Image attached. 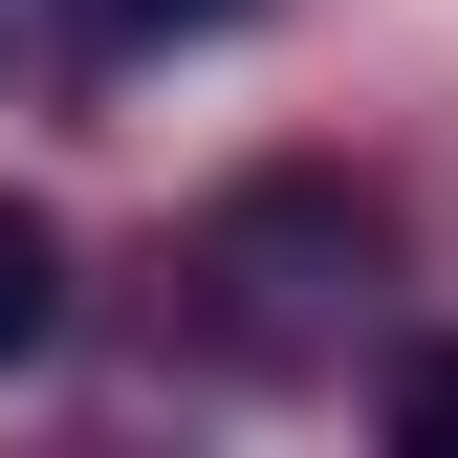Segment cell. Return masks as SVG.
<instances>
[{"mask_svg": "<svg viewBox=\"0 0 458 458\" xmlns=\"http://www.w3.org/2000/svg\"><path fill=\"white\" fill-rule=\"evenodd\" d=\"M66 22H88V66H153V44H218L241 0H66Z\"/></svg>", "mask_w": 458, "mask_h": 458, "instance_id": "cell-3", "label": "cell"}, {"mask_svg": "<svg viewBox=\"0 0 458 458\" xmlns=\"http://www.w3.org/2000/svg\"><path fill=\"white\" fill-rule=\"evenodd\" d=\"M66 306H88V284H66V218H44V197H0V371H44V350H66Z\"/></svg>", "mask_w": 458, "mask_h": 458, "instance_id": "cell-2", "label": "cell"}, {"mask_svg": "<svg viewBox=\"0 0 458 458\" xmlns=\"http://www.w3.org/2000/svg\"><path fill=\"white\" fill-rule=\"evenodd\" d=\"M0 88H88V22H66V0H0Z\"/></svg>", "mask_w": 458, "mask_h": 458, "instance_id": "cell-4", "label": "cell"}, {"mask_svg": "<svg viewBox=\"0 0 458 458\" xmlns=\"http://www.w3.org/2000/svg\"><path fill=\"white\" fill-rule=\"evenodd\" d=\"M393 437H415V458H458V350H415V371H393Z\"/></svg>", "mask_w": 458, "mask_h": 458, "instance_id": "cell-5", "label": "cell"}, {"mask_svg": "<svg viewBox=\"0 0 458 458\" xmlns=\"http://www.w3.org/2000/svg\"><path fill=\"white\" fill-rule=\"evenodd\" d=\"M197 350L218 371H350L371 350V306H393V218L350 197V175H241L197 218Z\"/></svg>", "mask_w": 458, "mask_h": 458, "instance_id": "cell-1", "label": "cell"}]
</instances>
